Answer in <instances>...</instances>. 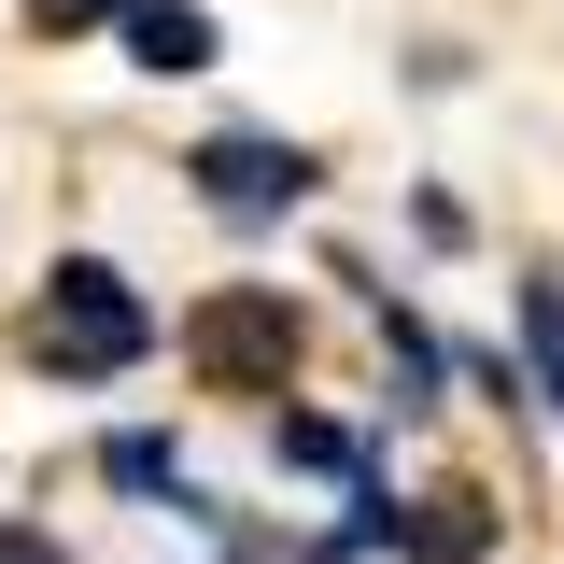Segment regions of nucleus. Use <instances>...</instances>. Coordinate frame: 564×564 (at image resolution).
I'll return each mask as SVG.
<instances>
[{"label":"nucleus","instance_id":"nucleus-4","mask_svg":"<svg viewBox=\"0 0 564 564\" xmlns=\"http://www.w3.org/2000/svg\"><path fill=\"white\" fill-rule=\"evenodd\" d=\"M128 57L141 70H212V14L198 0H128Z\"/></svg>","mask_w":564,"mask_h":564},{"label":"nucleus","instance_id":"nucleus-3","mask_svg":"<svg viewBox=\"0 0 564 564\" xmlns=\"http://www.w3.org/2000/svg\"><path fill=\"white\" fill-rule=\"evenodd\" d=\"M184 184H198V212H226V226H282V212L311 198V155L269 141V128H226V141L184 155Z\"/></svg>","mask_w":564,"mask_h":564},{"label":"nucleus","instance_id":"nucleus-6","mask_svg":"<svg viewBox=\"0 0 564 564\" xmlns=\"http://www.w3.org/2000/svg\"><path fill=\"white\" fill-rule=\"evenodd\" d=\"M269 452H282V466H325V480H367V437H352V423H311V410H282Z\"/></svg>","mask_w":564,"mask_h":564},{"label":"nucleus","instance_id":"nucleus-10","mask_svg":"<svg viewBox=\"0 0 564 564\" xmlns=\"http://www.w3.org/2000/svg\"><path fill=\"white\" fill-rule=\"evenodd\" d=\"M0 564H70V551L43 536V522H0Z\"/></svg>","mask_w":564,"mask_h":564},{"label":"nucleus","instance_id":"nucleus-1","mask_svg":"<svg viewBox=\"0 0 564 564\" xmlns=\"http://www.w3.org/2000/svg\"><path fill=\"white\" fill-rule=\"evenodd\" d=\"M155 339H170V325L141 311V282L113 269V254H57L43 311H29V352H43L57 381H128V367H141Z\"/></svg>","mask_w":564,"mask_h":564},{"label":"nucleus","instance_id":"nucleus-2","mask_svg":"<svg viewBox=\"0 0 564 564\" xmlns=\"http://www.w3.org/2000/svg\"><path fill=\"white\" fill-rule=\"evenodd\" d=\"M184 367H198V381H240V395H282V367H296V311H282L269 282H240V296L184 311Z\"/></svg>","mask_w":564,"mask_h":564},{"label":"nucleus","instance_id":"nucleus-8","mask_svg":"<svg viewBox=\"0 0 564 564\" xmlns=\"http://www.w3.org/2000/svg\"><path fill=\"white\" fill-rule=\"evenodd\" d=\"M381 352H395V410H437V339H423L395 296H381Z\"/></svg>","mask_w":564,"mask_h":564},{"label":"nucleus","instance_id":"nucleus-7","mask_svg":"<svg viewBox=\"0 0 564 564\" xmlns=\"http://www.w3.org/2000/svg\"><path fill=\"white\" fill-rule=\"evenodd\" d=\"M99 480L113 494H184V452H170L155 423H128V437H99Z\"/></svg>","mask_w":564,"mask_h":564},{"label":"nucleus","instance_id":"nucleus-5","mask_svg":"<svg viewBox=\"0 0 564 564\" xmlns=\"http://www.w3.org/2000/svg\"><path fill=\"white\" fill-rule=\"evenodd\" d=\"M522 367H536V395H551V423H564V269L522 282Z\"/></svg>","mask_w":564,"mask_h":564},{"label":"nucleus","instance_id":"nucleus-9","mask_svg":"<svg viewBox=\"0 0 564 564\" xmlns=\"http://www.w3.org/2000/svg\"><path fill=\"white\" fill-rule=\"evenodd\" d=\"M99 14H128V0H29V29H99Z\"/></svg>","mask_w":564,"mask_h":564},{"label":"nucleus","instance_id":"nucleus-11","mask_svg":"<svg viewBox=\"0 0 564 564\" xmlns=\"http://www.w3.org/2000/svg\"><path fill=\"white\" fill-rule=\"evenodd\" d=\"M226 564H311V551H282V536H226Z\"/></svg>","mask_w":564,"mask_h":564}]
</instances>
